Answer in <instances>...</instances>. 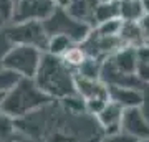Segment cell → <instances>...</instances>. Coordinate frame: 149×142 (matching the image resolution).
Masks as SVG:
<instances>
[{"label": "cell", "mask_w": 149, "mask_h": 142, "mask_svg": "<svg viewBox=\"0 0 149 142\" xmlns=\"http://www.w3.org/2000/svg\"><path fill=\"white\" fill-rule=\"evenodd\" d=\"M74 74L76 73H73V68H70L61 56L43 53L38 73L33 79L47 96L63 99L76 93Z\"/></svg>", "instance_id": "1"}, {"label": "cell", "mask_w": 149, "mask_h": 142, "mask_svg": "<svg viewBox=\"0 0 149 142\" xmlns=\"http://www.w3.org/2000/svg\"><path fill=\"white\" fill-rule=\"evenodd\" d=\"M52 99L40 89V86L33 78H20L10 91L5 93L2 103V112L8 116H22Z\"/></svg>", "instance_id": "2"}, {"label": "cell", "mask_w": 149, "mask_h": 142, "mask_svg": "<svg viewBox=\"0 0 149 142\" xmlns=\"http://www.w3.org/2000/svg\"><path fill=\"white\" fill-rule=\"evenodd\" d=\"M43 53L45 51L32 45H12L3 58V68L17 73L20 78H35Z\"/></svg>", "instance_id": "3"}, {"label": "cell", "mask_w": 149, "mask_h": 142, "mask_svg": "<svg viewBox=\"0 0 149 142\" xmlns=\"http://www.w3.org/2000/svg\"><path fill=\"white\" fill-rule=\"evenodd\" d=\"M43 25H45L48 37L66 35V37H70L76 43L83 42L90 35L91 28H93L91 25L76 20L73 15H70L66 8H56L47 20H43Z\"/></svg>", "instance_id": "4"}, {"label": "cell", "mask_w": 149, "mask_h": 142, "mask_svg": "<svg viewBox=\"0 0 149 142\" xmlns=\"http://www.w3.org/2000/svg\"><path fill=\"white\" fill-rule=\"evenodd\" d=\"M3 30L13 45H32L40 48L42 51H47L50 37L45 30L43 21H10Z\"/></svg>", "instance_id": "5"}, {"label": "cell", "mask_w": 149, "mask_h": 142, "mask_svg": "<svg viewBox=\"0 0 149 142\" xmlns=\"http://www.w3.org/2000/svg\"><path fill=\"white\" fill-rule=\"evenodd\" d=\"M56 10L53 0H15L12 21H43Z\"/></svg>", "instance_id": "6"}, {"label": "cell", "mask_w": 149, "mask_h": 142, "mask_svg": "<svg viewBox=\"0 0 149 142\" xmlns=\"http://www.w3.org/2000/svg\"><path fill=\"white\" fill-rule=\"evenodd\" d=\"M100 0H71L66 7L70 15H73L76 20L85 21L88 25H95V8Z\"/></svg>", "instance_id": "7"}, {"label": "cell", "mask_w": 149, "mask_h": 142, "mask_svg": "<svg viewBox=\"0 0 149 142\" xmlns=\"http://www.w3.org/2000/svg\"><path fill=\"white\" fill-rule=\"evenodd\" d=\"M119 38L123 40V43L126 46H134V48H141L146 43V38L143 35V30L139 26V21H124L123 20V28L119 33Z\"/></svg>", "instance_id": "8"}, {"label": "cell", "mask_w": 149, "mask_h": 142, "mask_svg": "<svg viewBox=\"0 0 149 142\" xmlns=\"http://www.w3.org/2000/svg\"><path fill=\"white\" fill-rule=\"evenodd\" d=\"M119 17L124 21H139L148 12L141 0H119Z\"/></svg>", "instance_id": "9"}, {"label": "cell", "mask_w": 149, "mask_h": 142, "mask_svg": "<svg viewBox=\"0 0 149 142\" xmlns=\"http://www.w3.org/2000/svg\"><path fill=\"white\" fill-rule=\"evenodd\" d=\"M119 0H114V2H98V5L95 8V25L101 23V21H108L113 20V18H121L119 17ZM93 25V26H95Z\"/></svg>", "instance_id": "10"}, {"label": "cell", "mask_w": 149, "mask_h": 142, "mask_svg": "<svg viewBox=\"0 0 149 142\" xmlns=\"http://www.w3.org/2000/svg\"><path fill=\"white\" fill-rule=\"evenodd\" d=\"M74 45H76V42H73L66 35H53L48 40V46L45 53H52L55 56H63L65 53L68 51L71 46H74Z\"/></svg>", "instance_id": "11"}, {"label": "cell", "mask_w": 149, "mask_h": 142, "mask_svg": "<svg viewBox=\"0 0 149 142\" xmlns=\"http://www.w3.org/2000/svg\"><path fill=\"white\" fill-rule=\"evenodd\" d=\"M61 58H63V61L66 64H68L70 68H80L81 64L85 63L86 61V58H88V55H86V51L85 50H83V46H81L80 43H76V45H74V46H71L68 50V51L65 53L63 56H61Z\"/></svg>", "instance_id": "12"}, {"label": "cell", "mask_w": 149, "mask_h": 142, "mask_svg": "<svg viewBox=\"0 0 149 142\" xmlns=\"http://www.w3.org/2000/svg\"><path fill=\"white\" fill-rule=\"evenodd\" d=\"M121 28H123L121 18H113V20H108V21H101V23L93 26V30L96 33L103 35V37H119Z\"/></svg>", "instance_id": "13"}, {"label": "cell", "mask_w": 149, "mask_h": 142, "mask_svg": "<svg viewBox=\"0 0 149 142\" xmlns=\"http://www.w3.org/2000/svg\"><path fill=\"white\" fill-rule=\"evenodd\" d=\"M13 10H15V0H0V17L5 20V23L12 21Z\"/></svg>", "instance_id": "14"}, {"label": "cell", "mask_w": 149, "mask_h": 142, "mask_svg": "<svg viewBox=\"0 0 149 142\" xmlns=\"http://www.w3.org/2000/svg\"><path fill=\"white\" fill-rule=\"evenodd\" d=\"M12 45L13 43L10 42V38L5 33V30L2 28L0 30V69H3V58H5V55L8 53V50L12 48Z\"/></svg>", "instance_id": "15"}, {"label": "cell", "mask_w": 149, "mask_h": 142, "mask_svg": "<svg viewBox=\"0 0 149 142\" xmlns=\"http://www.w3.org/2000/svg\"><path fill=\"white\" fill-rule=\"evenodd\" d=\"M139 26H141V30H143V35H144V38H146V43H149V13H146V15L139 20Z\"/></svg>", "instance_id": "16"}, {"label": "cell", "mask_w": 149, "mask_h": 142, "mask_svg": "<svg viewBox=\"0 0 149 142\" xmlns=\"http://www.w3.org/2000/svg\"><path fill=\"white\" fill-rule=\"evenodd\" d=\"M71 0H53V3L56 5V8H66L70 5Z\"/></svg>", "instance_id": "17"}, {"label": "cell", "mask_w": 149, "mask_h": 142, "mask_svg": "<svg viewBox=\"0 0 149 142\" xmlns=\"http://www.w3.org/2000/svg\"><path fill=\"white\" fill-rule=\"evenodd\" d=\"M143 2V5H144V8H146V12L149 13V0H141Z\"/></svg>", "instance_id": "18"}, {"label": "cell", "mask_w": 149, "mask_h": 142, "mask_svg": "<svg viewBox=\"0 0 149 142\" xmlns=\"http://www.w3.org/2000/svg\"><path fill=\"white\" fill-rule=\"evenodd\" d=\"M5 20H3V18H2V17H0V30H2V28H5Z\"/></svg>", "instance_id": "19"}, {"label": "cell", "mask_w": 149, "mask_h": 142, "mask_svg": "<svg viewBox=\"0 0 149 142\" xmlns=\"http://www.w3.org/2000/svg\"><path fill=\"white\" fill-rule=\"evenodd\" d=\"M101 2H114V0H101Z\"/></svg>", "instance_id": "20"}]
</instances>
